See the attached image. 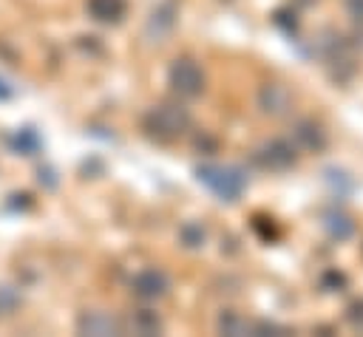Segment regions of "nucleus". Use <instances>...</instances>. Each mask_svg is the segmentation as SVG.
Instances as JSON below:
<instances>
[{
	"instance_id": "9",
	"label": "nucleus",
	"mask_w": 363,
	"mask_h": 337,
	"mask_svg": "<svg viewBox=\"0 0 363 337\" xmlns=\"http://www.w3.org/2000/svg\"><path fill=\"white\" fill-rule=\"evenodd\" d=\"M122 8H125L122 0H91V11L99 20H116L122 14Z\"/></svg>"
},
{
	"instance_id": "2",
	"label": "nucleus",
	"mask_w": 363,
	"mask_h": 337,
	"mask_svg": "<svg viewBox=\"0 0 363 337\" xmlns=\"http://www.w3.org/2000/svg\"><path fill=\"white\" fill-rule=\"evenodd\" d=\"M170 82H173V88L179 91V93H187V96H193V93H199L201 91V71H199V65L196 62H190V59H176V65L170 68Z\"/></svg>"
},
{
	"instance_id": "11",
	"label": "nucleus",
	"mask_w": 363,
	"mask_h": 337,
	"mask_svg": "<svg viewBox=\"0 0 363 337\" xmlns=\"http://www.w3.org/2000/svg\"><path fill=\"white\" fill-rule=\"evenodd\" d=\"M349 11L354 17H363V0H349Z\"/></svg>"
},
{
	"instance_id": "4",
	"label": "nucleus",
	"mask_w": 363,
	"mask_h": 337,
	"mask_svg": "<svg viewBox=\"0 0 363 337\" xmlns=\"http://www.w3.org/2000/svg\"><path fill=\"white\" fill-rule=\"evenodd\" d=\"M187 125V113L182 108H173V105H162L156 113H153V127L162 130V133H182V127Z\"/></svg>"
},
{
	"instance_id": "10",
	"label": "nucleus",
	"mask_w": 363,
	"mask_h": 337,
	"mask_svg": "<svg viewBox=\"0 0 363 337\" xmlns=\"http://www.w3.org/2000/svg\"><path fill=\"white\" fill-rule=\"evenodd\" d=\"M349 320L357 323V326H363V303H352L349 306Z\"/></svg>"
},
{
	"instance_id": "3",
	"label": "nucleus",
	"mask_w": 363,
	"mask_h": 337,
	"mask_svg": "<svg viewBox=\"0 0 363 337\" xmlns=\"http://www.w3.org/2000/svg\"><path fill=\"white\" fill-rule=\"evenodd\" d=\"M258 159H261V164L264 167H269V170H284V167H289V164H295V147L286 142V139H272L261 153H258Z\"/></svg>"
},
{
	"instance_id": "1",
	"label": "nucleus",
	"mask_w": 363,
	"mask_h": 337,
	"mask_svg": "<svg viewBox=\"0 0 363 337\" xmlns=\"http://www.w3.org/2000/svg\"><path fill=\"white\" fill-rule=\"evenodd\" d=\"M199 181H204L216 195H221L224 201H235L247 184L244 173L238 167H218V164H204L196 170Z\"/></svg>"
},
{
	"instance_id": "5",
	"label": "nucleus",
	"mask_w": 363,
	"mask_h": 337,
	"mask_svg": "<svg viewBox=\"0 0 363 337\" xmlns=\"http://www.w3.org/2000/svg\"><path fill=\"white\" fill-rule=\"evenodd\" d=\"M295 139L303 142V147H309V150H320L326 144V136L315 122H301L295 130Z\"/></svg>"
},
{
	"instance_id": "8",
	"label": "nucleus",
	"mask_w": 363,
	"mask_h": 337,
	"mask_svg": "<svg viewBox=\"0 0 363 337\" xmlns=\"http://www.w3.org/2000/svg\"><path fill=\"white\" fill-rule=\"evenodd\" d=\"M323 227H326L329 235L337 238V241H343V238H349V235L354 232V224H352L346 215H340V212H329V215L323 218Z\"/></svg>"
},
{
	"instance_id": "6",
	"label": "nucleus",
	"mask_w": 363,
	"mask_h": 337,
	"mask_svg": "<svg viewBox=\"0 0 363 337\" xmlns=\"http://www.w3.org/2000/svg\"><path fill=\"white\" fill-rule=\"evenodd\" d=\"M164 278L159 275V272H145V275H139L136 278V292L142 295V297H156V295H162L164 292Z\"/></svg>"
},
{
	"instance_id": "7",
	"label": "nucleus",
	"mask_w": 363,
	"mask_h": 337,
	"mask_svg": "<svg viewBox=\"0 0 363 337\" xmlns=\"http://www.w3.org/2000/svg\"><path fill=\"white\" fill-rule=\"evenodd\" d=\"M286 102H289V96H286V91L278 88V85H269V88L261 91V105H264V110H269V113H281V110L286 108Z\"/></svg>"
}]
</instances>
